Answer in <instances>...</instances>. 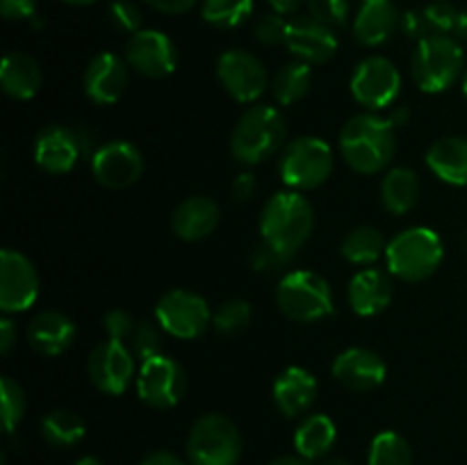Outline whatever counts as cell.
Listing matches in <instances>:
<instances>
[{
    "label": "cell",
    "mask_w": 467,
    "mask_h": 465,
    "mask_svg": "<svg viewBox=\"0 0 467 465\" xmlns=\"http://www.w3.org/2000/svg\"><path fill=\"white\" fill-rule=\"evenodd\" d=\"M267 3L272 5V12L281 14V16H290V14L299 12L306 0H267Z\"/></svg>",
    "instance_id": "obj_51"
},
{
    "label": "cell",
    "mask_w": 467,
    "mask_h": 465,
    "mask_svg": "<svg viewBox=\"0 0 467 465\" xmlns=\"http://www.w3.org/2000/svg\"><path fill=\"white\" fill-rule=\"evenodd\" d=\"M91 173L105 190H128L144 173V155L132 141H105L91 158Z\"/></svg>",
    "instance_id": "obj_16"
},
{
    "label": "cell",
    "mask_w": 467,
    "mask_h": 465,
    "mask_svg": "<svg viewBox=\"0 0 467 465\" xmlns=\"http://www.w3.org/2000/svg\"><path fill=\"white\" fill-rule=\"evenodd\" d=\"M333 378L342 388L354 392H369L383 386L388 377V365L377 351L365 346H349L333 360Z\"/></svg>",
    "instance_id": "obj_18"
},
{
    "label": "cell",
    "mask_w": 467,
    "mask_h": 465,
    "mask_svg": "<svg viewBox=\"0 0 467 465\" xmlns=\"http://www.w3.org/2000/svg\"><path fill=\"white\" fill-rule=\"evenodd\" d=\"M135 326H137V322L132 319V315L126 313V310H121V308L108 310V313L103 315V331L109 340H119V342L130 340Z\"/></svg>",
    "instance_id": "obj_43"
},
{
    "label": "cell",
    "mask_w": 467,
    "mask_h": 465,
    "mask_svg": "<svg viewBox=\"0 0 467 465\" xmlns=\"http://www.w3.org/2000/svg\"><path fill=\"white\" fill-rule=\"evenodd\" d=\"M463 94H465V98H467V71H465V76H463Z\"/></svg>",
    "instance_id": "obj_58"
},
{
    "label": "cell",
    "mask_w": 467,
    "mask_h": 465,
    "mask_svg": "<svg viewBox=\"0 0 467 465\" xmlns=\"http://www.w3.org/2000/svg\"><path fill=\"white\" fill-rule=\"evenodd\" d=\"M465 53L451 35H429L418 41L410 57V76L424 94H442L461 80Z\"/></svg>",
    "instance_id": "obj_5"
},
{
    "label": "cell",
    "mask_w": 467,
    "mask_h": 465,
    "mask_svg": "<svg viewBox=\"0 0 467 465\" xmlns=\"http://www.w3.org/2000/svg\"><path fill=\"white\" fill-rule=\"evenodd\" d=\"M285 48L290 50L292 57L313 67V64L331 62L340 48V39L333 27L324 26L308 14V16H295L287 23Z\"/></svg>",
    "instance_id": "obj_17"
},
{
    "label": "cell",
    "mask_w": 467,
    "mask_h": 465,
    "mask_svg": "<svg viewBox=\"0 0 467 465\" xmlns=\"http://www.w3.org/2000/svg\"><path fill=\"white\" fill-rule=\"evenodd\" d=\"M337 440V427L328 415H306L295 431V450L306 460L327 459Z\"/></svg>",
    "instance_id": "obj_28"
},
{
    "label": "cell",
    "mask_w": 467,
    "mask_h": 465,
    "mask_svg": "<svg viewBox=\"0 0 467 465\" xmlns=\"http://www.w3.org/2000/svg\"><path fill=\"white\" fill-rule=\"evenodd\" d=\"M258 226L263 242L296 253L313 235L315 210L301 191H278L265 201Z\"/></svg>",
    "instance_id": "obj_3"
},
{
    "label": "cell",
    "mask_w": 467,
    "mask_h": 465,
    "mask_svg": "<svg viewBox=\"0 0 467 465\" xmlns=\"http://www.w3.org/2000/svg\"><path fill=\"white\" fill-rule=\"evenodd\" d=\"M0 12L7 21H30L36 14V0H0Z\"/></svg>",
    "instance_id": "obj_45"
},
{
    "label": "cell",
    "mask_w": 467,
    "mask_h": 465,
    "mask_svg": "<svg viewBox=\"0 0 467 465\" xmlns=\"http://www.w3.org/2000/svg\"><path fill=\"white\" fill-rule=\"evenodd\" d=\"M306 7H308L310 16L333 30H340L349 21V0H306Z\"/></svg>",
    "instance_id": "obj_39"
},
{
    "label": "cell",
    "mask_w": 467,
    "mask_h": 465,
    "mask_svg": "<svg viewBox=\"0 0 467 465\" xmlns=\"http://www.w3.org/2000/svg\"><path fill=\"white\" fill-rule=\"evenodd\" d=\"M368 465H413V450L397 431H381L369 442Z\"/></svg>",
    "instance_id": "obj_34"
},
{
    "label": "cell",
    "mask_w": 467,
    "mask_h": 465,
    "mask_svg": "<svg viewBox=\"0 0 467 465\" xmlns=\"http://www.w3.org/2000/svg\"><path fill=\"white\" fill-rule=\"evenodd\" d=\"M44 73L39 62L30 53L12 50L5 55L3 67H0V87L5 94L14 100H30L39 94Z\"/></svg>",
    "instance_id": "obj_26"
},
{
    "label": "cell",
    "mask_w": 467,
    "mask_h": 465,
    "mask_svg": "<svg viewBox=\"0 0 467 465\" xmlns=\"http://www.w3.org/2000/svg\"><path fill=\"white\" fill-rule=\"evenodd\" d=\"M140 465H190V463H185L181 456L173 454V451L169 450H155L150 451L149 456H144Z\"/></svg>",
    "instance_id": "obj_49"
},
{
    "label": "cell",
    "mask_w": 467,
    "mask_h": 465,
    "mask_svg": "<svg viewBox=\"0 0 467 465\" xmlns=\"http://www.w3.org/2000/svg\"><path fill=\"white\" fill-rule=\"evenodd\" d=\"M358 3H368V0H358Z\"/></svg>",
    "instance_id": "obj_59"
},
{
    "label": "cell",
    "mask_w": 467,
    "mask_h": 465,
    "mask_svg": "<svg viewBox=\"0 0 467 465\" xmlns=\"http://www.w3.org/2000/svg\"><path fill=\"white\" fill-rule=\"evenodd\" d=\"M276 305L292 322H319L333 313L331 283L313 269H292L278 281Z\"/></svg>",
    "instance_id": "obj_6"
},
{
    "label": "cell",
    "mask_w": 467,
    "mask_h": 465,
    "mask_svg": "<svg viewBox=\"0 0 467 465\" xmlns=\"http://www.w3.org/2000/svg\"><path fill=\"white\" fill-rule=\"evenodd\" d=\"M388 242L383 232L374 226H356L342 240L340 253L347 263L358 267H372L381 255H386Z\"/></svg>",
    "instance_id": "obj_31"
},
{
    "label": "cell",
    "mask_w": 467,
    "mask_h": 465,
    "mask_svg": "<svg viewBox=\"0 0 467 465\" xmlns=\"http://www.w3.org/2000/svg\"><path fill=\"white\" fill-rule=\"evenodd\" d=\"M272 94L278 105H295L308 96L313 87V68L301 59L283 64L272 78Z\"/></svg>",
    "instance_id": "obj_32"
},
{
    "label": "cell",
    "mask_w": 467,
    "mask_h": 465,
    "mask_svg": "<svg viewBox=\"0 0 467 465\" xmlns=\"http://www.w3.org/2000/svg\"><path fill=\"white\" fill-rule=\"evenodd\" d=\"M340 155L356 173L374 176L390 167L397 153V128L377 112L347 119L337 137Z\"/></svg>",
    "instance_id": "obj_1"
},
{
    "label": "cell",
    "mask_w": 467,
    "mask_h": 465,
    "mask_svg": "<svg viewBox=\"0 0 467 465\" xmlns=\"http://www.w3.org/2000/svg\"><path fill=\"white\" fill-rule=\"evenodd\" d=\"M251 317H254V308H251L249 301L231 299L219 305L217 313L213 315V326L222 336H237L244 328H249Z\"/></svg>",
    "instance_id": "obj_36"
},
{
    "label": "cell",
    "mask_w": 467,
    "mask_h": 465,
    "mask_svg": "<svg viewBox=\"0 0 467 465\" xmlns=\"http://www.w3.org/2000/svg\"><path fill=\"white\" fill-rule=\"evenodd\" d=\"M269 465H310V460L301 459V456H278Z\"/></svg>",
    "instance_id": "obj_53"
},
{
    "label": "cell",
    "mask_w": 467,
    "mask_h": 465,
    "mask_svg": "<svg viewBox=\"0 0 467 465\" xmlns=\"http://www.w3.org/2000/svg\"><path fill=\"white\" fill-rule=\"evenodd\" d=\"M128 62L117 53H99L87 64L82 89L96 105H114L128 89Z\"/></svg>",
    "instance_id": "obj_20"
},
{
    "label": "cell",
    "mask_w": 467,
    "mask_h": 465,
    "mask_svg": "<svg viewBox=\"0 0 467 465\" xmlns=\"http://www.w3.org/2000/svg\"><path fill=\"white\" fill-rule=\"evenodd\" d=\"M401 26V14L392 0H368L360 3L358 14L354 18V39L360 46H381L395 36Z\"/></svg>",
    "instance_id": "obj_25"
},
{
    "label": "cell",
    "mask_w": 467,
    "mask_h": 465,
    "mask_svg": "<svg viewBox=\"0 0 467 465\" xmlns=\"http://www.w3.org/2000/svg\"><path fill=\"white\" fill-rule=\"evenodd\" d=\"M135 386L137 395L146 406L167 410L181 404V399L185 397L187 372L176 358L158 354L149 360H141Z\"/></svg>",
    "instance_id": "obj_11"
},
{
    "label": "cell",
    "mask_w": 467,
    "mask_h": 465,
    "mask_svg": "<svg viewBox=\"0 0 467 465\" xmlns=\"http://www.w3.org/2000/svg\"><path fill=\"white\" fill-rule=\"evenodd\" d=\"M144 3L149 5V7H153L155 12L178 16V14H187L190 9H194L199 0H144Z\"/></svg>",
    "instance_id": "obj_47"
},
{
    "label": "cell",
    "mask_w": 467,
    "mask_h": 465,
    "mask_svg": "<svg viewBox=\"0 0 467 465\" xmlns=\"http://www.w3.org/2000/svg\"><path fill=\"white\" fill-rule=\"evenodd\" d=\"M27 345L44 358L62 356L76 340V324L59 310H41L27 324Z\"/></svg>",
    "instance_id": "obj_23"
},
{
    "label": "cell",
    "mask_w": 467,
    "mask_h": 465,
    "mask_svg": "<svg viewBox=\"0 0 467 465\" xmlns=\"http://www.w3.org/2000/svg\"><path fill=\"white\" fill-rule=\"evenodd\" d=\"M126 62L132 71L150 80L169 78L178 67V48L169 35L153 27H141L126 44Z\"/></svg>",
    "instance_id": "obj_15"
},
{
    "label": "cell",
    "mask_w": 467,
    "mask_h": 465,
    "mask_svg": "<svg viewBox=\"0 0 467 465\" xmlns=\"http://www.w3.org/2000/svg\"><path fill=\"white\" fill-rule=\"evenodd\" d=\"M87 374H89L96 390L112 397L123 395L137 378L135 354H132V349H128L126 342L108 337L91 349Z\"/></svg>",
    "instance_id": "obj_14"
},
{
    "label": "cell",
    "mask_w": 467,
    "mask_h": 465,
    "mask_svg": "<svg viewBox=\"0 0 467 465\" xmlns=\"http://www.w3.org/2000/svg\"><path fill=\"white\" fill-rule=\"evenodd\" d=\"M424 18H427L431 35H456L461 9L447 0H436V3H429L424 7Z\"/></svg>",
    "instance_id": "obj_38"
},
{
    "label": "cell",
    "mask_w": 467,
    "mask_h": 465,
    "mask_svg": "<svg viewBox=\"0 0 467 465\" xmlns=\"http://www.w3.org/2000/svg\"><path fill=\"white\" fill-rule=\"evenodd\" d=\"M108 18L119 32L126 35L141 30V9L132 0H112L108 7Z\"/></svg>",
    "instance_id": "obj_42"
},
{
    "label": "cell",
    "mask_w": 467,
    "mask_h": 465,
    "mask_svg": "<svg viewBox=\"0 0 467 465\" xmlns=\"http://www.w3.org/2000/svg\"><path fill=\"white\" fill-rule=\"evenodd\" d=\"M287 141V121L274 105H251L237 119L228 149L235 162L255 167L283 153Z\"/></svg>",
    "instance_id": "obj_2"
},
{
    "label": "cell",
    "mask_w": 467,
    "mask_h": 465,
    "mask_svg": "<svg viewBox=\"0 0 467 465\" xmlns=\"http://www.w3.org/2000/svg\"><path fill=\"white\" fill-rule=\"evenodd\" d=\"M242 459V433L228 415H201L187 436L190 465H237Z\"/></svg>",
    "instance_id": "obj_8"
},
{
    "label": "cell",
    "mask_w": 467,
    "mask_h": 465,
    "mask_svg": "<svg viewBox=\"0 0 467 465\" xmlns=\"http://www.w3.org/2000/svg\"><path fill=\"white\" fill-rule=\"evenodd\" d=\"M254 14V0H203L201 16L217 30H233L244 26Z\"/></svg>",
    "instance_id": "obj_33"
},
{
    "label": "cell",
    "mask_w": 467,
    "mask_h": 465,
    "mask_svg": "<svg viewBox=\"0 0 467 465\" xmlns=\"http://www.w3.org/2000/svg\"><path fill=\"white\" fill-rule=\"evenodd\" d=\"M255 190H258V181H255V176L251 171H244L240 173V176L233 178L231 196L237 203H246V201L254 199Z\"/></svg>",
    "instance_id": "obj_46"
},
{
    "label": "cell",
    "mask_w": 467,
    "mask_h": 465,
    "mask_svg": "<svg viewBox=\"0 0 467 465\" xmlns=\"http://www.w3.org/2000/svg\"><path fill=\"white\" fill-rule=\"evenodd\" d=\"M213 310L199 292L176 287L160 296L155 322L167 336L178 340H196L213 326Z\"/></svg>",
    "instance_id": "obj_9"
},
{
    "label": "cell",
    "mask_w": 467,
    "mask_h": 465,
    "mask_svg": "<svg viewBox=\"0 0 467 465\" xmlns=\"http://www.w3.org/2000/svg\"><path fill=\"white\" fill-rule=\"evenodd\" d=\"M319 465H351L347 459H340V456H328V459H322Z\"/></svg>",
    "instance_id": "obj_55"
},
{
    "label": "cell",
    "mask_w": 467,
    "mask_h": 465,
    "mask_svg": "<svg viewBox=\"0 0 467 465\" xmlns=\"http://www.w3.org/2000/svg\"><path fill=\"white\" fill-rule=\"evenodd\" d=\"M420 201V178L413 169L395 167L383 176L381 203L390 214L410 212Z\"/></svg>",
    "instance_id": "obj_29"
},
{
    "label": "cell",
    "mask_w": 467,
    "mask_h": 465,
    "mask_svg": "<svg viewBox=\"0 0 467 465\" xmlns=\"http://www.w3.org/2000/svg\"><path fill=\"white\" fill-rule=\"evenodd\" d=\"M445 258V244L433 228L413 226L397 232L386 249L388 272L404 283L431 278Z\"/></svg>",
    "instance_id": "obj_4"
},
{
    "label": "cell",
    "mask_w": 467,
    "mask_h": 465,
    "mask_svg": "<svg viewBox=\"0 0 467 465\" xmlns=\"http://www.w3.org/2000/svg\"><path fill=\"white\" fill-rule=\"evenodd\" d=\"M390 123L395 128H404L410 123V108L409 105H397V108L390 109Z\"/></svg>",
    "instance_id": "obj_52"
},
{
    "label": "cell",
    "mask_w": 467,
    "mask_h": 465,
    "mask_svg": "<svg viewBox=\"0 0 467 465\" xmlns=\"http://www.w3.org/2000/svg\"><path fill=\"white\" fill-rule=\"evenodd\" d=\"M295 258L296 253L276 249V246L267 244V242H260V244L251 251V267L260 274H278L285 272V267H290V264L295 263Z\"/></svg>",
    "instance_id": "obj_37"
},
{
    "label": "cell",
    "mask_w": 467,
    "mask_h": 465,
    "mask_svg": "<svg viewBox=\"0 0 467 465\" xmlns=\"http://www.w3.org/2000/svg\"><path fill=\"white\" fill-rule=\"evenodd\" d=\"M27 410L26 390L14 381L12 377L0 378V413H3L5 433H14V429L21 424Z\"/></svg>",
    "instance_id": "obj_35"
},
{
    "label": "cell",
    "mask_w": 467,
    "mask_h": 465,
    "mask_svg": "<svg viewBox=\"0 0 467 465\" xmlns=\"http://www.w3.org/2000/svg\"><path fill=\"white\" fill-rule=\"evenodd\" d=\"M32 155H35L36 167L53 176L73 171L78 160L82 158L76 130L62 123H48L36 132Z\"/></svg>",
    "instance_id": "obj_19"
},
{
    "label": "cell",
    "mask_w": 467,
    "mask_h": 465,
    "mask_svg": "<svg viewBox=\"0 0 467 465\" xmlns=\"http://www.w3.org/2000/svg\"><path fill=\"white\" fill-rule=\"evenodd\" d=\"M427 167L433 176L454 187H467V137L447 135L427 150Z\"/></svg>",
    "instance_id": "obj_27"
},
{
    "label": "cell",
    "mask_w": 467,
    "mask_h": 465,
    "mask_svg": "<svg viewBox=\"0 0 467 465\" xmlns=\"http://www.w3.org/2000/svg\"><path fill=\"white\" fill-rule=\"evenodd\" d=\"M39 299V274L35 263L16 249L0 253V310L18 315L30 310Z\"/></svg>",
    "instance_id": "obj_13"
},
{
    "label": "cell",
    "mask_w": 467,
    "mask_h": 465,
    "mask_svg": "<svg viewBox=\"0 0 467 465\" xmlns=\"http://www.w3.org/2000/svg\"><path fill=\"white\" fill-rule=\"evenodd\" d=\"M73 465H103V463H100V459H96V456H82V459L76 460Z\"/></svg>",
    "instance_id": "obj_56"
},
{
    "label": "cell",
    "mask_w": 467,
    "mask_h": 465,
    "mask_svg": "<svg viewBox=\"0 0 467 465\" xmlns=\"http://www.w3.org/2000/svg\"><path fill=\"white\" fill-rule=\"evenodd\" d=\"M456 36H461V39H467V7L461 9V18H459V27H456Z\"/></svg>",
    "instance_id": "obj_54"
},
{
    "label": "cell",
    "mask_w": 467,
    "mask_h": 465,
    "mask_svg": "<svg viewBox=\"0 0 467 465\" xmlns=\"http://www.w3.org/2000/svg\"><path fill=\"white\" fill-rule=\"evenodd\" d=\"M217 78L223 91L237 103H255L272 85L265 64L244 48H231L219 55Z\"/></svg>",
    "instance_id": "obj_12"
},
{
    "label": "cell",
    "mask_w": 467,
    "mask_h": 465,
    "mask_svg": "<svg viewBox=\"0 0 467 465\" xmlns=\"http://www.w3.org/2000/svg\"><path fill=\"white\" fill-rule=\"evenodd\" d=\"M317 392L319 386L315 374L308 372L306 367H299V365L283 369L272 388V397L278 413L290 419L308 413L313 408L315 399H317Z\"/></svg>",
    "instance_id": "obj_22"
},
{
    "label": "cell",
    "mask_w": 467,
    "mask_h": 465,
    "mask_svg": "<svg viewBox=\"0 0 467 465\" xmlns=\"http://www.w3.org/2000/svg\"><path fill=\"white\" fill-rule=\"evenodd\" d=\"M76 130V137H78V144H80V153L82 158H94V153L99 150V146H96V135L89 130V128L85 126H78L73 128Z\"/></svg>",
    "instance_id": "obj_50"
},
{
    "label": "cell",
    "mask_w": 467,
    "mask_h": 465,
    "mask_svg": "<svg viewBox=\"0 0 467 465\" xmlns=\"http://www.w3.org/2000/svg\"><path fill=\"white\" fill-rule=\"evenodd\" d=\"M287 23L290 21H285V16H281L276 12L260 14L254 21V39L263 46L285 44Z\"/></svg>",
    "instance_id": "obj_40"
},
{
    "label": "cell",
    "mask_w": 467,
    "mask_h": 465,
    "mask_svg": "<svg viewBox=\"0 0 467 465\" xmlns=\"http://www.w3.org/2000/svg\"><path fill=\"white\" fill-rule=\"evenodd\" d=\"M392 274L381 267H365L351 276L349 287H347V299H349L351 310L360 317H377L395 296V283Z\"/></svg>",
    "instance_id": "obj_21"
},
{
    "label": "cell",
    "mask_w": 467,
    "mask_h": 465,
    "mask_svg": "<svg viewBox=\"0 0 467 465\" xmlns=\"http://www.w3.org/2000/svg\"><path fill=\"white\" fill-rule=\"evenodd\" d=\"M160 345H162V336H160L158 326H153L150 322H137L135 331L130 336V349L135 358L149 360L153 356L162 354Z\"/></svg>",
    "instance_id": "obj_41"
},
{
    "label": "cell",
    "mask_w": 467,
    "mask_h": 465,
    "mask_svg": "<svg viewBox=\"0 0 467 465\" xmlns=\"http://www.w3.org/2000/svg\"><path fill=\"white\" fill-rule=\"evenodd\" d=\"M400 30L404 32L409 39H415V41H422L424 36L431 35L427 26V18H424V9H409V12L401 14Z\"/></svg>",
    "instance_id": "obj_44"
},
{
    "label": "cell",
    "mask_w": 467,
    "mask_h": 465,
    "mask_svg": "<svg viewBox=\"0 0 467 465\" xmlns=\"http://www.w3.org/2000/svg\"><path fill=\"white\" fill-rule=\"evenodd\" d=\"M64 3H68V5H91V3H96V0H64Z\"/></svg>",
    "instance_id": "obj_57"
},
{
    "label": "cell",
    "mask_w": 467,
    "mask_h": 465,
    "mask_svg": "<svg viewBox=\"0 0 467 465\" xmlns=\"http://www.w3.org/2000/svg\"><path fill=\"white\" fill-rule=\"evenodd\" d=\"M401 87H404V80H401L400 68L383 55H372L356 64L349 80L351 96L368 112H379L395 105Z\"/></svg>",
    "instance_id": "obj_10"
},
{
    "label": "cell",
    "mask_w": 467,
    "mask_h": 465,
    "mask_svg": "<svg viewBox=\"0 0 467 465\" xmlns=\"http://www.w3.org/2000/svg\"><path fill=\"white\" fill-rule=\"evenodd\" d=\"M87 433V424L76 410L55 408L41 419V438L55 450H71L80 445Z\"/></svg>",
    "instance_id": "obj_30"
},
{
    "label": "cell",
    "mask_w": 467,
    "mask_h": 465,
    "mask_svg": "<svg viewBox=\"0 0 467 465\" xmlns=\"http://www.w3.org/2000/svg\"><path fill=\"white\" fill-rule=\"evenodd\" d=\"M336 155L331 144L322 137L304 135L292 140L278 160V173L287 190L310 191L322 187L331 178Z\"/></svg>",
    "instance_id": "obj_7"
},
{
    "label": "cell",
    "mask_w": 467,
    "mask_h": 465,
    "mask_svg": "<svg viewBox=\"0 0 467 465\" xmlns=\"http://www.w3.org/2000/svg\"><path fill=\"white\" fill-rule=\"evenodd\" d=\"M222 222V208L210 196H187L171 214V228L176 237L185 242H201L214 232Z\"/></svg>",
    "instance_id": "obj_24"
},
{
    "label": "cell",
    "mask_w": 467,
    "mask_h": 465,
    "mask_svg": "<svg viewBox=\"0 0 467 465\" xmlns=\"http://www.w3.org/2000/svg\"><path fill=\"white\" fill-rule=\"evenodd\" d=\"M16 340H18L16 324L9 319V315H3V319H0V354L3 356L12 354Z\"/></svg>",
    "instance_id": "obj_48"
}]
</instances>
